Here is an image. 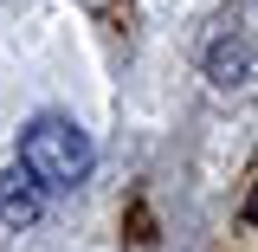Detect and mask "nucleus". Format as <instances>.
I'll use <instances>...</instances> for the list:
<instances>
[{"label":"nucleus","instance_id":"f257e3e1","mask_svg":"<svg viewBox=\"0 0 258 252\" xmlns=\"http://www.w3.org/2000/svg\"><path fill=\"white\" fill-rule=\"evenodd\" d=\"M91 156H97L91 136L71 123V117H39V123H26V136H20V162H26L45 188H78V181L91 175Z\"/></svg>","mask_w":258,"mask_h":252},{"label":"nucleus","instance_id":"7ed1b4c3","mask_svg":"<svg viewBox=\"0 0 258 252\" xmlns=\"http://www.w3.org/2000/svg\"><path fill=\"white\" fill-rule=\"evenodd\" d=\"M207 65H213V78H220V84H245V78H252V65H258V52L245 45V39H220Z\"/></svg>","mask_w":258,"mask_h":252},{"label":"nucleus","instance_id":"f03ea898","mask_svg":"<svg viewBox=\"0 0 258 252\" xmlns=\"http://www.w3.org/2000/svg\"><path fill=\"white\" fill-rule=\"evenodd\" d=\"M39 214H45V181L32 175L26 162L7 168V175H0V220L7 226H32Z\"/></svg>","mask_w":258,"mask_h":252}]
</instances>
